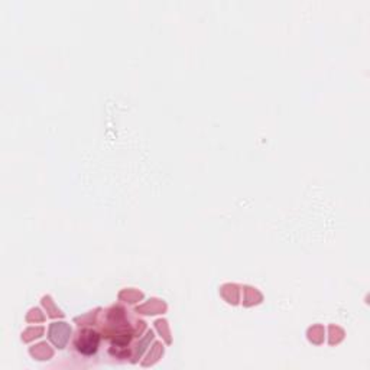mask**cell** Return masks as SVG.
Here are the masks:
<instances>
[{
    "mask_svg": "<svg viewBox=\"0 0 370 370\" xmlns=\"http://www.w3.org/2000/svg\"><path fill=\"white\" fill-rule=\"evenodd\" d=\"M102 343V334L96 328L92 327H85L81 328L78 332V334L75 336L74 340V347L77 349V352L85 356V357H90L94 356L100 347Z\"/></svg>",
    "mask_w": 370,
    "mask_h": 370,
    "instance_id": "cell-1",
    "label": "cell"
}]
</instances>
